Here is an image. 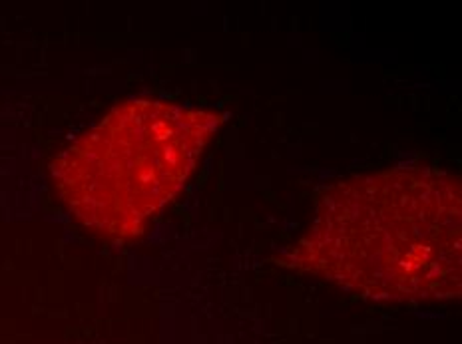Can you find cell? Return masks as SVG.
<instances>
[{
    "label": "cell",
    "mask_w": 462,
    "mask_h": 344,
    "mask_svg": "<svg viewBox=\"0 0 462 344\" xmlns=\"http://www.w3.org/2000/svg\"><path fill=\"white\" fill-rule=\"evenodd\" d=\"M460 263V177L435 166H394L335 181L285 253L291 269L384 303L458 299Z\"/></svg>",
    "instance_id": "1"
},
{
    "label": "cell",
    "mask_w": 462,
    "mask_h": 344,
    "mask_svg": "<svg viewBox=\"0 0 462 344\" xmlns=\"http://www.w3.org/2000/svg\"><path fill=\"white\" fill-rule=\"evenodd\" d=\"M224 120L191 104L124 100L54 159L56 194L90 231L138 237L186 187Z\"/></svg>",
    "instance_id": "2"
}]
</instances>
